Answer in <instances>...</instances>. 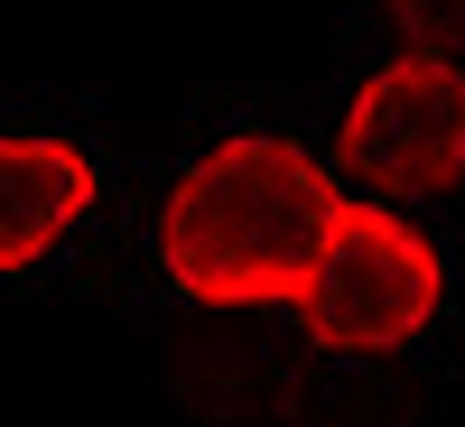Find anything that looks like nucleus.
<instances>
[{"mask_svg": "<svg viewBox=\"0 0 465 427\" xmlns=\"http://www.w3.org/2000/svg\"><path fill=\"white\" fill-rule=\"evenodd\" d=\"M438 316H447V260L410 223V205L344 196L307 288L289 297V325L335 363H391L410 344H429Z\"/></svg>", "mask_w": 465, "mask_h": 427, "instance_id": "2", "label": "nucleus"}, {"mask_svg": "<svg viewBox=\"0 0 465 427\" xmlns=\"http://www.w3.org/2000/svg\"><path fill=\"white\" fill-rule=\"evenodd\" d=\"M335 177H344V196L447 205L465 186V56L401 47L363 65L335 112Z\"/></svg>", "mask_w": 465, "mask_h": 427, "instance_id": "3", "label": "nucleus"}, {"mask_svg": "<svg viewBox=\"0 0 465 427\" xmlns=\"http://www.w3.org/2000/svg\"><path fill=\"white\" fill-rule=\"evenodd\" d=\"M344 214V177L289 131H223L159 196V269L205 316L289 306Z\"/></svg>", "mask_w": 465, "mask_h": 427, "instance_id": "1", "label": "nucleus"}, {"mask_svg": "<svg viewBox=\"0 0 465 427\" xmlns=\"http://www.w3.org/2000/svg\"><path fill=\"white\" fill-rule=\"evenodd\" d=\"M103 205V168L65 131H0V279L47 269Z\"/></svg>", "mask_w": 465, "mask_h": 427, "instance_id": "4", "label": "nucleus"}, {"mask_svg": "<svg viewBox=\"0 0 465 427\" xmlns=\"http://www.w3.org/2000/svg\"><path fill=\"white\" fill-rule=\"evenodd\" d=\"M381 19H391L410 47H447V56H465V0H381Z\"/></svg>", "mask_w": 465, "mask_h": 427, "instance_id": "5", "label": "nucleus"}]
</instances>
